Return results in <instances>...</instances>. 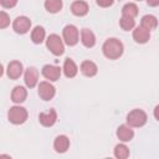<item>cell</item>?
I'll list each match as a JSON object with an SVG mask.
<instances>
[{"mask_svg":"<svg viewBox=\"0 0 159 159\" xmlns=\"http://www.w3.org/2000/svg\"><path fill=\"white\" fill-rule=\"evenodd\" d=\"M39 96L43 101H51L56 94V88L50 81H42L39 83Z\"/></svg>","mask_w":159,"mask_h":159,"instance_id":"6","label":"cell"},{"mask_svg":"<svg viewBox=\"0 0 159 159\" xmlns=\"http://www.w3.org/2000/svg\"><path fill=\"white\" fill-rule=\"evenodd\" d=\"M41 73L50 82H55L61 76V68L57 66H53V65H45L41 70Z\"/></svg>","mask_w":159,"mask_h":159,"instance_id":"8","label":"cell"},{"mask_svg":"<svg viewBox=\"0 0 159 159\" xmlns=\"http://www.w3.org/2000/svg\"><path fill=\"white\" fill-rule=\"evenodd\" d=\"M24 72V66L20 61H11L9 65H7V68H6V75L10 80H17Z\"/></svg>","mask_w":159,"mask_h":159,"instance_id":"9","label":"cell"},{"mask_svg":"<svg viewBox=\"0 0 159 159\" xmlns=\"http://www.w3.org/2000/svg\"><path fill=\"white\" fill-rule=\"evenodd\" d=\"M138 15V6L134 2H128L122 7V16H128L134 19Z\"/></svg>","mask_w":159,"mask_h":159,"instance_id":"23","label":"cell"},{"mask_svg":"<svg viewBox=\"0 0 159 159\" xmlns=\"http://www.w3.org/2000/svg\"><path fill=\"white\" fill-rule=\"evenodd\" d=\"M62 37L66 45L75 46L80 41V32L75 25H66L62 30Z\"/></svg>","mask_w":159,"mask_h":159,"instance_id":"5","label":"cell"},{"mask_svg":"<svg viewBox=\"0 0 159 159\" xmlns=\"http://www.w3.org/2000/svg\"><path fill=\"white\" fill-rule=\"evenodd\" d=\"M31 29V20L27 16H17L12 22V30L16 34H27Z\"/></svg>","mask_w":159,"mask_h":159,"instance_id":"7","label":"cell"},{"mask_svg":"<svg viewBox=\"0 0 159 159\" xmlns=\"http://www.w3.org/2000/svg\"><path fill=\"white\" fill-rule=\"evenodd\" d=\"M45 37H46V32H45V29L42 26H35L32 29V31H31V40H32L34 43L39 45V43L43 42Z\"/></svg>","mask_w":159,"mask_h":159,"instance_id":"20","label":"cell"},{"mask_svg":"<svg viewBox=\"0 0 159 159\" xmlns=\"http://www.w3.org/2000/svg\"><path fill=\"white\" fill-rule=\"evenodd\" d=\"M157 25H158V20L154 15H144L140 20V26H143L144 29H147L149 31L154 30L157 27Z\"/></svg>","mask_w":159,"mask_h":159,"instance_id":"21","label":"cell"},{"mask_svg":"<svg viewBox=\"0 0 159 159\" xmlns=\"http://www.w3.org/2000/svg\"><path fill=\"white\" fill-rule=\"evenodd\" d=\"M27 97V91L24 86H16L14 87L12 92H11V101L16 104H20L22 102H25Z\"/></svg>","mask_w":159,"mask_h":159,"instance_id":"19","label":"cell"},{"mask_svg":"<svg viewBox=\"0 0 159 159\" xmlns=\"http://www.w3.org/2000/svg\"><path fill=\"white\" fill-rule=\"evenodd\" d=\"M10 25V16L5 11H0V29H6Z\"/></svg>","mask_w":159,"mask_h":159,"instance_id":"26","label":"cell"},{"mask_svg":"<svg viewBox=\"0 0 159 159\" xmlns=\"http://www.w3.org/2000/svg\"><path fill=\"white\" fill-rule=\"evenodd\" d=\"M88 10H89L88 4L86 1H83V0H76L71 5V11H72V14L75 16H80V17L84 16V15L88 14Z\"/></svg>","mask_w":159,"mask_h":159,"instance_id":"14","label":"cell"},{"mask_svg":"<svg viewBox=\"0 0 159 159\" xmlns=\"http://www.w3.org/2000/svg\"><path fill=\"white\" fill-rule=\"evenodd\" d=\"M150 39V31L143 26H137L133 30V40L137 43H147Z\"/></svg>","mask_w":159,"mask_h":159,"instance_id":"12","label":"cell"},{"mask_svg":"<svg viewBox=\"0 0 159 159\" xmlns=\"http://www.w3.org/2000/svg\"><path fill=\"white\" fill-rule=\"evenodd\" d=\"M102 51L107 58L118 60L123 55L124 47H123V43L120 40H118L116 37H111V39H107L104 41V43L102 46Z\"/></svg>","mask_w":159,"mask_h":159,"instance_id":"1","label":"cell"},{"mask_svg":"<svg viewBox=\"0 0 159 159\" xmlns=\"http://www.w3.org/2000/svg\"><path fill=\"white\" fill-rule=\"evenodd\" d=\"M27 116H29V113H27L26 108H24L21 106H14L7 112L9 122L12 123V124H16V125L25 123L26 119H27Z\"/></svg>","mask_w":159,"mask_h":159,"instance_id":"3","label":"cell"},{"mask_svg":"<svg viewBox=\"0 0 159 159\" xmlns=\"http://www.w3.org/2000/svg\"><path fill=\"white\" fill-rule=\"evenodd\" d=\"M113 153H114V157L118 158V159H127V158L129 157V149H128V147H127L125 144H123V143L117 144V145L114 147Z\"/></svg>","mask_w":159,"mask_h":159,"instance_id":"24","label":"cell"},{"mask_svg":"<svg viewBox=\"0 0 159 159\" xmlns=\"http://www.w3.org/2000/svg\"><path fill=\"white\" fill-rule=\"evenodd\" d=\"M97 5L101 6V7H108V6H112L114 0H96Z\"/></svg>","mask_w":159,"mask_h":159,"instance_id":"28","label":"cell"},{"mask_svg":"<svg viewBox=\"0 0 159 159\" xmlns=\"http://www.w3.org/2000/svg\"><path fill=\"white\" fill-rule=\"evenodd\" d=\"M24 81H25L26 87L34 88V87L39 83V71H37L35 67H29V68H26L25 75H24Z\"/></svg>","mask_w":159,"mask_h":159,"instance_id":"10","label":"cell"},{"mask_svg":"<svg viewBox=\"0 0 159 159\" xmlns=\"http://www.w3.org/2000/svg\"><path fill=\"white\" fill-rule=\"evenodd\" d=\"M119 26L122 27V30L124 31H129V30H133L135 27V20L132 19V17H128V16H122L119 19Z\"/></svg>","mask_w":159,"mask_h":159,"instance_id":"25","label":"cell"},{"mask_svg":"<svg viewBox=\"0 0 159 159\" xmlns=\"http://www.w3.org/2000/svg\"><path fill=\"white\" fill-rule=\"evenodd\" d=\"M148 120V116L142 109H133L127 116V124L132 128H140L143 127Z\"/></svg>","mask_w":159,"mask_h":159,"instance_id":"2","label":"cell"},{"mask_svg":"<svg viewBox=\"0 0 159 159\" xmlns=\"http://www.w3.org/2000/svg\"><path fill=\"white\" fill-rule=\"evenodd\" d=\"M46 46L50 50L51 53H53L55 56H61L65 52V45H63V40L56 35V34H51L47 40H46Z\"/></svg>","mask_w":159,"mask_h":159,"instance_id":"4","label":"cell"},{"mask_svg":"<svg viewBox=\"0 0 159 159\" xmlns=\"http://www.w3.org/2000/svg\"><path fill=\"white\" fill-rule=\"evenodd\" d=\"M137 1H142V0H137Z\"/></svg>","mask_w":159,"mask_h":159,"instance_id":"31","label":"cell"},{"mask_svg":"<svg viewBox=\"0 0 159 159\" xmlns=\"http://www.w3.org/2000/svg\"><path fill=\"white\" fill-rule=\"evenodd\" d=\"M19 0H0V5L5 9H12L16 6Z\"/></svg>","mask_w":159,"mask_h":159,"instance_id":"27","label":"cell"},{"mask_svg":"<svg viewBox=\"0 0 159 159\" xmlns=\"http://www.w3.org/2000/svg\"><path fill=\"white\" fill-rule=\"evenodd\" d=\"M80 70H81V72H82L86 77H93V76H96L97 72H98L97 65H96L93 61H89V60L83 61V62L81 63V66H80Z\"/></svg>","mask_w":159,"mask_h":159,"instance_id":"17","label":"cell"},{"mask_svg":"<svg viewBox=\"0 0 159 159\" xmlns=\"http://www.w3.org/2000/svg\"><path fill=\"white\" fill-rule=\"evenodd\" d=\"M70 148V139L67 135H57L53 140V149L57 153H65L67 152V149Z\"/></svg>","mask_w":159,"mask_h":159,"instance_id":"15","label":"cell"},{"mask_svg":"<svg viewBox=\"0 0 159 159\" xmlns=\"http://www.w3.org/2000/svg\"><path fill=\"white\" fill-rule=\"evenodd\" d=\"M45 9L51 12V14H56L58 11H61L62 6H63V2L62 0H45Z\"/></svg>","mask_w":159,"mask_h":159,"instance_id":"22","label":"cell"},{"mask_svg":"<svg viewBox=\"0 0 159 159\" xmlns=\"http://www.w3.org/2000/svg\"><path fill=\"white\" fill-rule=\"evenodd\" d=\"M147 4H148L149 6L155 7V6H158V5H159V0H147Z\"/></svg>","mask_w":159,"mask_h":159,"instance_id":"29","label":"cell"},{"mask_svg":"<svg viewBox=\"0 0 159 159\" xmlns=\"http://www.w3.org/2000/svg\"><path fill=\"white\" fill-rule=\"evenodd\" d=\"M62 71H63V73L67 78H73L78 73V67H77V65L75 63V61L72 58H66L65 62H63Z\"/></svg>","mask_w":159,"mask_h":159,"instance_id":"16","label":"cell"},{"mask_svg":"<svg viewBox=\"0 0 159 159\" xmlns=\"http://www.w3.org/2000/svg\"><path fill=\"white\" fill-rule=\"evenodd\" d=\"M81 42L84 47L91 48L96 45V36L89 29H82L81 30Z\"/></svg>","mask_w":159,"mask_h":159,"instance_id":"18","label":"cell"},{"mask_svg":"<svg viewBox=\"0 0 159 159\" xmlns=\"http://www.w3.org/2000/svg\"><path fill=\"white\" fill-rule=\"evenodd\" d=\"M57 120V113L55 109H50L48 112H41L39 114V122L43 127H52Z\"/></svg>","mask_w":159,"mask_h":159,"instance_id":"11","label":"cell"},{"mask_svg":"<svg viewBox=\"0 0 159 159\" xmlns=\"http://www.w3.org/2000/svg\"><path fill=\"white\" fill-rule=\"evenodd\" d=\"M2 73H4V67H2V65L0 63V77L2 76Z\"/></svg>","mask_w":159,"mask_h":159,"instance_id":"30","label":"cell"},{"mask_svg":"<svg viewBox=\"0 0 159 159\" xmlns=\"http://www.w3.org/2000/svg\"><path fill=\"white\" fill-rule=\"evenodd\" d=\"M116 134H117L119 140H122V142H130L133 139V137H134V130L128 124H123V125H119L117 128V133Z\"/></svg>","mask_w":159,"mask_h":159,"instance_id":"13","label":"cell"}]
</instances>
